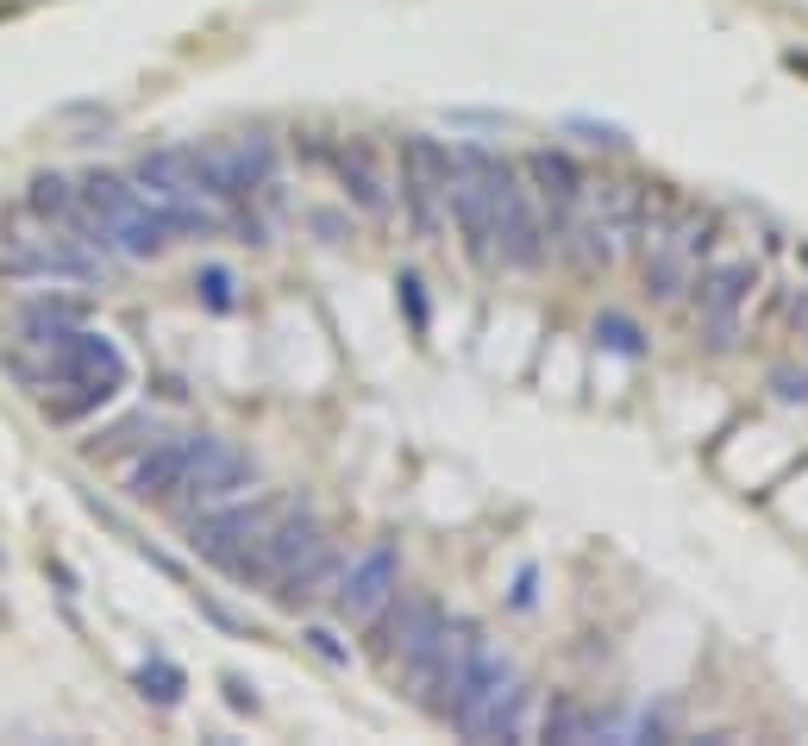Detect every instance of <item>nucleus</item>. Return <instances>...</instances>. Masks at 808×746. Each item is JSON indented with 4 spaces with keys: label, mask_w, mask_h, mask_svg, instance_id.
<instances>
[{
    "label": "nucleus",
    "mask_w": 808,
    "mask_h": 746,
    "mask_svg": "<svg viewBox=\"0 0 808 746\" xmlns=\"http://www.w3.org/2000/svg\"><path fill=\"white\" fill-rule=\"evenodd\" d=\"M32 358H38L32 377L44 383V414H51V421H82V414L107 408L132 377L126 352L107 333H94V326H76L51 352H32Z\"/></svg>",
    "instance_id": "obj_1"
},
{
    "label": "nucleus",
    "mask_w": 808,
    "mask_h": 746,
    "mask_svg": "<svg viewBox=\"0 0 808 746\" xmlns=\"http://www.w3.org/2000/svg\"><path fill=\"white\" fill-rule=\"evenodd\" d=\"M715 232L721 220L715 214H702V207H671L664 220H652L646 232H639V270H646V289L652 301H677L683 289H696V276H702V258H708V245H715Z\"/></svg>",
    "instance_id": "obj_2"
},
{
    "label": "nucleus",
    "mask_w": 808,
    "mask_h": 746,
    "mask_svg": "<svg viewBox=\"0 0 808 746\" xmlns=\"http://www.w3.org/2000/svg\"><path fill=\"white\" fill-rule=\"evenodd\" d=\"M489 226H495V258L514 270H539L545 251H552V226H545L520 163L508 157H489Z\"/></svg>",
    "instance_id": "obj_3"
},
{
    "label": "nucleus",
    "mask_w": 808,
    "mask_h": 746,
    "mask_svg": "<svg viewBox=\"0 0 808 746\" xmlns=\"http://www.w3.org/2000/svg\"><path fill=\"white\" fill-rule=\"evenodd\" d=\"M289 502H220V508H201V515H188V552L207 558L213 571H226L232 584H245L257 546H264V533L276 527V515Z\"/></svg>",
    "instance_id": "obj_4"
},
{
    "label": "nucleus",
    "mask_w": 808,
    "mask_h": 746,
    "mask_svg": "<svg viewBox=\"0 0 808 746\" xmlns=\"http://www.w3.org/2000/svg\"><path fill=\"white\" fill-rule=\"evenodd\" d=\"M445 609L433 596H395L383 615L370 621L376 634V652H383L389 665H401V678H408L414 696H426V684H433V659H439V640H445Z\"/></svg>",
    "instance_id": "obj_5"
},
{
    "label": "nucleus",
    "mask_w": 808,
    "mask_h": 746,
    "mask_svg": "<svg viewBox=\"0 0 808 746\" xmlns=\"http://www.w3.org/2000/svg\"><path fill=\"white\" fill-rule=\"evenodd\" d=\"M401 207H408L414 239L439 245L451 226V145L445 138L408 132L401 138Z\"/></svg>",
    "instance_id": "obj_6"
},
{
    "label": "nucleus",
    "mask_w": 808,
    "mask_h": 746,
    "mask_svg": "<svg viewBox=\"0 0 808 746\" xmlns=\"http://www.w3.org/2000/svg\"><path fill=\"white\" fill-rule=\"evenodd\" d=\"M451 232H458L464 258L483 276L502 264L495 258V226H489V151L451 145Z\"/></svg>",
    "instance_id": "obj_7"
},
{
    "label": "nucleus",
    "mask_w": 808,
    "mask_h": 746,
    "mask_svg": "<svg viewBox=\"0 0 808 746\" xmlns=\"http://www.w3.org/2000/svg\"><path fill=\"white\" fill-rule=\"evenodd\" d=\"M245 483H251V458L232 446V439L201 433V439H195V452H188V471H182V483H176V496L163 502V508H176V515L188 521V515H201V508L232 502Z\"/></svg>",
    "instance_id": "obj_8"
},
{
    "label": "nucleus",
    "mask_w": 808,
    "mask_h": 746,
    "mask_svg": "<svg viewBox=\"0 0 808 746\" xmlns=\"http://www.w3.org/2000/svg\"><path fill=\"white\" fill-rule=\"evenodd\" d=\"M195 163H201L207 195L245 201V195H257V189H270V176H276V145H270V132H239V138L195 145Z\"/></svg>",
    "instance_id": "obj_9"
},
{
    "label": "nucleus",
    "mask_w": 808,
    "mask_h": 746,
    "mask_svg": "<svg viewBox=\"0 0 808 746\" xmlns=\"http://www.w3.org/2000/svg\"><path fill=\"white\" fill-rule=\"evenodd\" d=\"M107 264V251L82 239L76 226L69 232H44V239H7L0 245V270L7 276H69V283H94Z\"/></svg>",
    "instance_id": "obj_10"
},
{
    "label": "nucleus",
    "mask_w": 808,
    "mask_h": 746,
    "mask_svg": "<svg viewBox=\"0 0 808 746\" xmlns=\"http://www.w3.org/2000/svg\"><path fill=\"white\" fill-rule=\"evenodd\" d=\"M401 596V565H395V546H370L364 558H351L339 590H332V609H339L345 627H370L376 615Z\"/></svg>",
    "instance_id": "obj_11"
},
{
    "label": "nucleus",
    "mask_w": 808,
    "mask_h": 746,
    "mask_svg": "<svg viewBox=\"0 0 808 746\" xmlns=\"http://www.w3.org/2000/svg\"><path fill=\"white\" fill-rule=\"evenodd\" d=\"M696 314H702V339L715 345V352H727L733 339H740V308H746V295H752V264H715V270H702L696 276Z\"/></svg>",
    "instance_id": "obj_12"
},
{
    "label": "nucleus",
    "mask_w": 808,
    "mask_h": 746,
    "mask_svg": "<svg viewBox=\"0 0 808 746\" xmlns=\"http://www.w3.org/2000/svg\"><path fill=\"white\" fill-rule=\"evenodd\" d=\"M320 540H326V527H320L314 515H307L301 502H289V508L276 515V527L264 533V546H257L251 571H245V584H276V577L289 571L295 558H307V552H314Z\"/></svg>",
    "instance_id": "obj_13"
},
{
    "label": "nucleus",
    "mask_w": 808,
    "mask_h": 746,
    "mask_svg": "<svg viewBox=\"0 0 808 746\" xmlns=\"http://www.w3.org/2000/svg\"><path fill=\"white\" fill-rule=\"evenodd\" d=\"M520 176H527V189H533V201H539V214H545V226H552V232L577 214L583 170L564 151H527V157H520Z\"/></svg>",
    "instance_id": "obj_14"
},
{
    "label": "nucleus",
    "mask_w": 808,
    "mask_h": 746,
    "mask_svg": "<svg viewBox=\"0 0 808 746\" xmlns=\"http://www.w3.org/2000/svg\"><path fill=\"white\" fill-rule=\"evenodd\" d=\"M195 439H201V433L151 439V446L132 458V471H126V496H132V502H170L176 483H182V471H188V452H195Z\"/></svg>",
    "instance_id": "obj_15"
},
{
    "label": "nucleus",
    "mask_w": 808,
    "mask_h": 746,
    "mask_svg": "<svg viewBox=\"0 0 808 746\" xmlns=\"http://www.w3.org/2000/svg\"><path fill=\"white\" fill-rule=\"evenodd\" d=\"M345 565H351V558H345L339 546H332V533H326V540H320L314 552H307V558H295V565L276 577V584H270V596L282 602V609H314V602H326L332 590H339Z\"/></svg>",
    "instance_id": "obj_16"
},
{
    "label": "nucleus",
    "mask_w": 808,
    "mask_h": 746,
    "mask_svg": "<svg viewBox=\"0 0 808 746\" xmlns=\"http://www.w3.org/2000/svg\"><path fill=\"white\" fill-rule=\"evenodd\" d=\"M332 170H339L345 195L358 201L370 220H389L395 195H389V176H383V163H376V145H370V138H339V145H332Z\"/></svg>",
    "instance_id": "obj_17"
},
{
    "label": "nucleus",
    "mask_w": 808,
    "mask_h": 746,
    "mask_svg": "<svg viewBox=\"0 0 808 746\" xmlns=\"http://www.w3.org/2000/svg\"><path fill=\"white\" fill-rule=\"evenodd\" d=\"M82 326V301H63V295H38L19 308V345L26 352H51L63 333H76Z\"/></svg>",
    "instance_id": "obj_18"
},
{
    "label": "nucleus",
    "mask_w": 808,
    "mask_h": 746,
    "mask_svg": "<svg viewBox=\"0 0 808 746\" xmlns=\"http://www.w3.org/2000/svg\"><path fill=\"white\" fill-rule=\"evenodd\" d=\"M26 207H32L44 226H76V182L57 176V170H44V176H32Z\"/></svg>",
    "instance_id": "obj_19"
},
{
    "label": "nucleus",
    "mask_w": 808,
    "mask_h": 746,
    "mask_svg": "<svg viewBox=\"0 0 808 746\" xmlns=\"http://www.w3.org/2000/svg\"><path fill=\"white\" fill-rule=\"evenodd\" d=\"M138 696L157 709H176L182 703V671L170 659H151V665H138Z\"/></svg>",
    "instance_id": "obj_20"
},
{
    "label": "nucleus",
    "mask_w": 808,
    "mask_h": 746,
    "mask_svg": "<svg viewBox=\"0 0 808 746\" xmlns=\"http://www.w3.org/2000/svg\"><path fill=\"white\" fill-rule=\"evenodd\" d=\"M596 339L608 345V352H621V358H646V333H639L633 314H602L596 320Z\"/></svg>",
    "instance_id": "obj_21"
},
{
    "label": "nucleus",
    "mask_w": 808,
    "mask_h": 746,
    "mask_svg": "<svg viewBox=\"0 0 808 746\" xmlns=\"http://www.w3.org/2000/svg\"><path fill=\"white\" fill-rule=\"evenodd\" d=\"M195 295L207 301V308H213V314H226V308H232V301H239V295H232V270H226V264H207V270L195 276Z\"/></svg>",
    "instance_id": "obj_22"
},
{
    "label": "nucleus",
    "mask_w": 808,
    "mask_h": 746,
    "mask_svg": "<svg viewBox=\"0 0 808 746\" xmlns=\"http://www.w3.org/2000/svg\"><path fill=\"white\" fill-rule=\"evenodd\" d=\"M138 433H157V421H151V414H132V421H120V427H107V433L94 439L88 452H94V458H101V452H120V446H132Z\"/></svg>",
    "instance_id": "obj_23"
},
{
    "label": "nucleus",
    "mask_w": 808,
    "mask_h": 746,
    "mask_svg": "<svg viewBox=\"0 0 808 746\" xmlns=\"http://www.w3.org/2000/svg\"><path fill=\"white\" fill-rule=\"evenodd\" d=\"M589 734V715L577 703H558L552 715H545V740H583Z\"/></svg>",
    "instance_id": "obj_24"
},
{
    "label": "nucleus",
    "mask_w": 808,
    "mask_h": 746,
    "mask_svg": "<svg viewBox=\"0 0 808 746\" xmlns=\"http://www.w3.org/2000/svg\"><path fill=\"white\" fill-rule=\"evenodd\" d=\"M401 308H408V320H414V333H426V295H420V276H401Z\"/></svg>",
    "instance_id": "obj_25"
},
{
    "label": "nucleus",
    "mask_w": 808,
    "mask_h": 746,
    "mask_svg": "<svg viewBox=\"0 0 808 746\" xmlns=\"http://www.w3.org/2000/svg\"><path fill=\"white\" fill-rule=\"evenodd\" d=\"M220 690H226V703H232V709H239V715H257V690H251L245 678H226Z\"/></svg>",
    "instance_id": "obj_26"
},
{
    "label": "nucleus",
    "mask_w": 808,
    "mask_h": 746,
    "mask_svg": "<svg viewBox=\"0 0 808 746\" xmlns=\"http://www.w3.org/2000/svg\"><path fill=\"white\" fill-rule=\"evenodd\" d=\"M771 389L783 395V402H808V377H796V370H777Z\"/></svg>",
    "instance_id": "obj_27"
},
{
    "label": "nucleus",
    "mask_w": 808,
    "mask_h": 746,
    "mask_svg": "<svg viewBox=\"0 0 808 746\" xmlns=\"http://www.w3.org/2000/svg\"><path fill=\"white\" fill-rule=\"evenodd\" d=\"M570 132H583L589 145H621V126H596V120H570Z\"/></svg>",
    "instance_id": "obj_28"
},
{
    "label": "nucleus",
    "mask_w": 808,
    "mask_h": 746,
    "mask_svg": "<svg viewBox=\"0 0 808 746\" xmlns=\"http://www.w3.org/2000/svg\"><path fill=\"white\" fill-rule=\"evenodd\" d=\"M301 640H307V646H314V652H320V659H332V665H339V659H345V646H339V640H332V634H326V627H307V634H301Z\"/></svg>",
    "instance_id": "obj_29"
}]
</instances>
